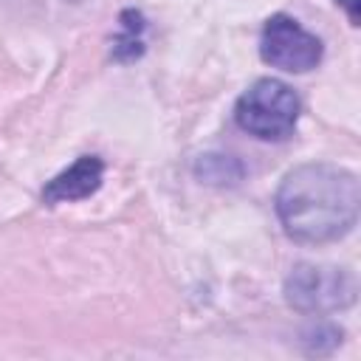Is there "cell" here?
<instances>
[{
    "label": "cell",
    "instance_id": "5",
    "mask_svg": "<svg viewBox=\"0 0 361 361\" xmlns=\"http://www.w3.org/2000/svg\"><path fill=\"white\" fill-rule=\"evenodd\" d=\"M104 178V164L96 155H82L76 158L68 169H62L56 178L48 180V186L42 189V200L45 203H71V200H85L90 197Z\"/></svg>",
    "mask_w": 361,
    "mask_h": 361
},
{
    "label": "cell",
    "instance_id": "8",
    "mask_svg": "<svg viewBox=\"0 0 361 361\" xmlns=\"http://www.w3.org/2000/svg\"><path fill=\"white\" fill-rule=\"evenodd\" d=\"M76 3H85V0H0V6H14V8H23V11H42V14L71 11Z\"/></svg>",
    "mask_w": 361,
    "mask_h": 361
},
{
    "label": "cell",
    "instance_id": "6",
    "mask_svg": "<svg viewBox=\"0 0 361 361\" xmlns=\"http://www.w3.org/2000/svg\"><path fill=\"white\" fill-rule=\"evenodd\" d=\"M141 31H144V17L135 8H127L121 14V34L113 39V56L118 62H130V59H138L144 54Z\"/></svg>",
    "mask_w": 361,
    "mask_h": 361
},
{
    "label": "cell",
    "instance_id": "4",
    "mask_svg": "<svg viewBox=\"0 0 361 361\" xmlns=\"http://www.w3.org/2000/svg\"><path fill=\"white\" fill-rule=\"evenodd\" d=\"M322 39L305 31L293 17L274 14L265 20L259 34V56L271 68L288 73H307L322 62Z\"/></svg>",
    "mask_w": 361,
    "mask_h": 361
},
{
    "label": "cell",
    "instance_id": "3",
    "mask_svg": "<svg viewBox=\"0 0 361 361\" xmlns=\"http://www.w3.org/2000/svg\"><path fill=\"white\" fill-rule=\"evenodd\" d=\"M358 296V279L344 265L302 262L285 279V299L299 313H336L347 310Z\"/></svg>",
    "mask_w": 361,
    "mask_h": 361
},
{
    "label": "cell",
    "instance_id": "9",
    "mask_svg": "<svg viewBox=\"0 0 361 361\" xmlns=\"http://www.w3.org/2000/svg\"><path fill=\"white\" fill-rule=\"evenodd\" d=\"M338 6H344L347 11H350V23L353 25H358L361 23V14H358V0H336Z\"/></svg>",
    "mask_w": 361,
    "mask_h": 361
},
{
    "label": "cell",
    "instance_id": "7",
    "mask_svg": "<svg viewBox=\"0 0 361 361\" xmlns=\"http://www.w3.org/2000/svg\"><path fill=\"white\" fill-rule=\"evenodd\" d=\"M195 175L206 183H237L243 178V166L237 158L231 155H217V152H209V155H200L197 164H195Z\"/></svg>",
    "mask_w": 361,
    "mask_h": 361
},
{
    "label": "cell",
    "instance_id": "2",
    "mask_svg": "<svg viewBox=\"0 0 361 361\" xmlns=\"http://www.w3.org/2000/svg\"><path fill=\"white\" fill-rule=\"evenodd\" d=\"M302 102L282 79H257L234 107L237 124L259 141H285L293 135Z\"/></svg>",
    "mask_w": 361,
    "mask_h": 361
},
{
    "label": "cell",
    "instance_id": "1",
    "mask_svg": "<svg viewBox=\"0 0 361 361\" xmlns=\"http://www.w3.org/2000/svg\"><path fill=\"white\" fill-rule=\"evenodd\" d=\"M276 214L285 234L305 245H324L347 237L361 212L355 172L336 164H302L276 189Z\"/></svg>",
    "mask_w": 361,
    "mask_h": 361
}]
</instances>
